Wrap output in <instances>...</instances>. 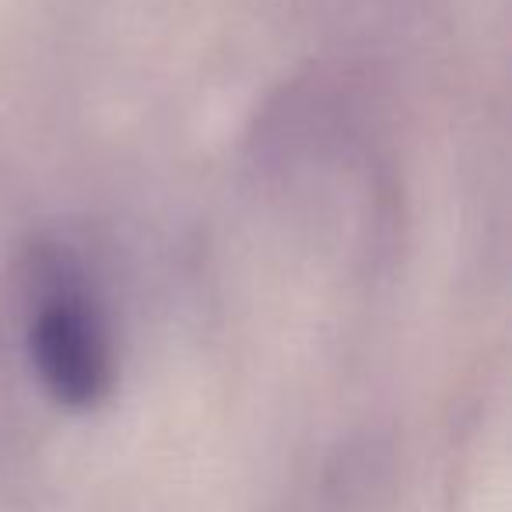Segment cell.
Instances as JSON below:
<instances>
[{"label":"cell","instance_id":"6da1fadb","mask_svg":"<svg viewBox=\"0 0 512 512\" xmlns=\"http://www.w3.org/2000/svg\"><path fill=\"white\" fill-rule=\"evenodd\" d=\"M29 358L57 404L85 411L113 386V344L78 267L60 253L43 256L29 320Z\"/></svg>","mask_w":512,"mask_h":512}]
</instances>
